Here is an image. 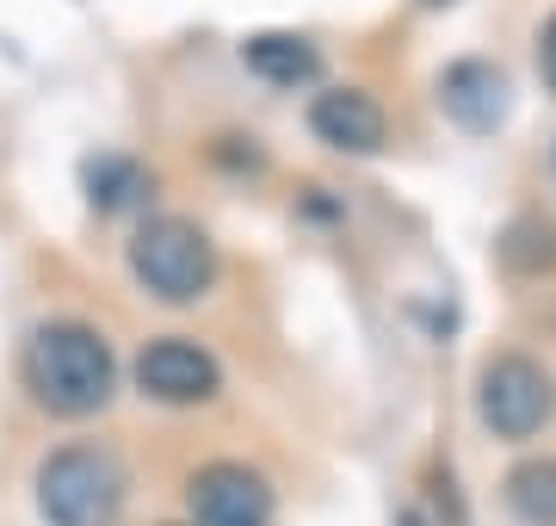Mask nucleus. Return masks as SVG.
<instances>
[{"label":"nucleus","mask_w":556,"mask_h":526,"mask_svg":"<svg viewBox=\"0 0 556 526\" xmlns=\"http://www.w3.org/2000/svg\"><path fill=\"white\" fill-rule=\"evenodd\" d=\"M396 526H420V514H402V521Z\"/></svg>","instance_id":"obj_13"},{"label":"nucleus","mask_w":556,"mask_h":526,"mask_svg":"<svg viewBox=\"0 0 556 526\" xmlns=\"http://www.w3.org/2000/svg\"><path fill=\"white\" fill-rule=\"evenodd\" d=\"M20 378L31 403L62 415V422H87L112 403L118 390V360L105 347L100 328L87 323H38L20 347Z\"/></svg>","instance_id":"obj_1"},{"label":"nucleus","mask_w":556,"mask_h":526,"mask_svg":"<svg viewBox=\"0 0 556 526\" xmlns=\"http://www.w3.org/2000/svg\"><path fill=\"white\" fill-rule=\"evenodd\" d=\"M309 130L340 155H378L383 137H390V118L365 87H328V93L309 100Z\"/></svg>","instance_id":"obj_8"},{"label":"nucleus","mask_w":556,"mask_h":526,"mask_svg":"<svg viewBox=\"0 0 556 526\" xmlns=\"http://www.w3.org/2000/svg\"><path fill=\"white\" fill-rule=\"evenodd\" d=\"M439 105H445V118H452L457 130L489 137V130H501V124H507L514 87H507V75H501L495 62L464 57V62H452V68L439 75Z\"/></svg>","instance_id":"obj_7"},{"label":"nucleus","mask_w":556,"mask_h":526,"mask_svg":"<svg viewBox=\"0 0 556 526\" xmlns=\"http://www.w3.org/2000/svg\"><path fill=\"white\" fill-rule=\"evenodd\" d=\"M137 390L149 403H167V409H199L223 390V365L211 347H199L192 335H161L137 353Z\"/></svg>","instance_id":"obj_5"},{"label":"nucleus","mask_w":556,"mask_h":526,"mask_svg":"<svg viewBox=\"0 0 556 526\" xmlns=\"http://www.w3.org/2000/svg\"><path fill=\"white\" fill-rule=\"evenodd\" d=\"M551 409H556V385L532 353H495L477 372V415L495 440H532V434H544Z\"/></svg>","instance_id":"obj_4"},{"label":"nucleus","mask_w":556,"mask_h":526,"mask_svg":"<svg viewBox=\"0 0 556 526\" xmlns=\"http://www.w3.org/2000/svg\"><path fill=\"white\" fill-rule=\"evenodd\" d=\"M130 273L155 304H199L217 285V242L192 217H149L130 236Z\"/></svg>","instance_id":"obj_2"},{"label":"nucleus","mask_w":556,"mask_h":526,"mask_svg":"<svg viewBox=\"0 0 556 526\" xmlns=\"http://www.w3.org/2000/svg\"><path fill=\"white\" fill-rule=\"evenodd\" d=\"M538 75H544V87L556 93V13L544 20V32H538Z\"/></svg>","instance_id":"obj_12"},{"label":"nucleus","mask_w":556,"mask_h":526,"mask_svg":"<svg viewBox=\"0 0 556 526\" xmlns=\"http://www.w3.org/2000/svg\"><path fill=\"white\" fill-rule=\"evenodd\" d=\"M427 7H452V0H427Z\"/></svg>","instance_id":"obj_14"},{"label":"nucleus","mask_w":556,"mask_h":526,"mask_svg":"<svg viewBox=\"0 0 556 526\" xmlns=\"http://www.w3.org/2000/svg\"><path fill=\"white\" fill-rule=\"evenodd\" d=\"M507 508L526 526H556V459H526L507 471Z\"/></svg>","instance_id":"obj_10"},{"label":"nucleus","mask_w":556,"mask_h":526,"mask_svg":"<svg viewBox=\"0 0 556 526\" xmlns=\"http://www.w3.org/2000/svg\"><path fill=\"white\" fill-rule=\"evenodd\" d=\"M241 62L273 87H298V82H316L321 75V50L309 38H298V32H254V38L241 43Z\"/></svg>","instance_id":"obj_9"},{"label":"nucleus","mask_w":556,"mask_h":526,"mask_svg":"<svg viewBox=\"0 0 556 526\" xmlns=\"http://www.w3.org/2000/svg\"><path fill=\"white\" fill-rule=\"evenodd\" d=\"M192 526H273L266 477L236 459H217L192 477Z\"/></svg>","instance_id":"obj_6"},{"label":"nucleus","mask_w":556,"mask_h":526,"mask_svg":"<svg viewBox=\"0 0 556 526\" xmlns=\"http://www.w3.org/2000/svg\"><path fill=\"white\" fill-rule=\"evenodd\" d=\"M124 471L105 446H56L38 465V514L50 526H112Z\"/></svg>","instance_id":"obj_3"},{"label":"nucleus","mask_w":556,"mask_h":526,"mask_svg":"<svg viewBox=\"0 0 556 526\" xmlns=\"http://www.w3.org/2000/svg\"><path fill=\"white\" fill-rule=\"evenodd\" d=\"M93 174H105V192H93V204L100 211H118V204H130V192L142 186V174L130 162H100Z\"/></svg>","instance_id":"obj_11"}]
</instances>
